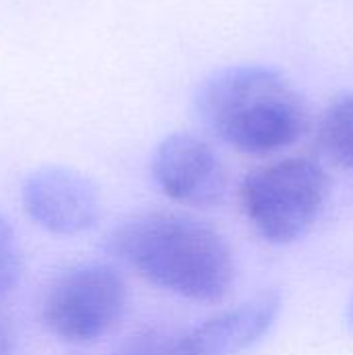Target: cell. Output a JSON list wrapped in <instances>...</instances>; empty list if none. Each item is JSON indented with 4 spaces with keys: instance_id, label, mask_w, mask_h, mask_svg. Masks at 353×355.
I'll return each instance as SVG.
<instances>
[{
    "instance_id": "cell-1",
    "label": "cell",
    "mask_w": 353,
    "mask_h": 355,
    "mask_svg": "<svg viewBox=\"0 0 353 355\" xmlns=\"http://www.w3.org/2000/svg\"><path fill=\"white\" fill-rule=\"evenodd\" d=\"M112 256L141 279L189 302L216 304L235 283V254L210 223L177 210L131 214L108 237Z\"/></svg>"
},
{
    "instance_id": "cell-2",
    "label": "cell",
    "mask_w": 353,
    "mask_h": 355,
    "mask_svg": "<svg viewBox=\"0 0 353 355\" xmlns=\"http://www.w3.org/2000/svg\"><path fill=\"white\" fill-rule=\"evenodd\" d=\"M198 112L223 144L250 156L298 144L310 125L300 89L283 73L260 64L229 67L208 77L198 94Z\"/></svg>"
},
{
    "instance_id": "cell-3",
    "label": "cell",
    "mask_w": 353,
    "mask_h": 355,
    "mask_svg": "<svg viewBox=\"0 0 353 355\" xmlns=\"http://www.w3.org/2000/svg\"><path fill=\"white\" fill-rule=\"evenodd\" d=\"M331 179L320 162L291 156L250 171L239 185V206L250 227L273 245L306 237L322 216Z\"/></svg>"
},
{
    "instance_id": "cell-4",
    "label": "cell",
    "mask_w": 353,
    "mask_h": 355,
    "mask_svg": "<svg viewBox=\"0 0 353 355\" xmlns=\"http://www.w3.org/2000/svg\"><path fill=\"white\" fill-rule=\"evenodd\" d=\"M283 295L262 291L193 327H152L131 335L117 355H241L277 324Z\"/></svg>"
},
{
    "instance_id": "cell-5",
    "label": "cell",
    "mask_w": 353,
    "mask_h": 355,
    "mask_svg": "<svg viewBox=\"0 0 353 355\" xmlns=\"http://www.w3.org/2000/svg\"><path fill=\"white\" fill-rule=\"evenodd\" d=\"M129 308L123 275L102 262L64 270L46 289L40 316L50 335L64 343L87 345L112 333Z\"/></svg>"
},
{
    "instance_id": "cell-6",
    "label": "cell",
    "mask_w": 353,
    "mask_h": 355,
    "mask_svg": "<svg viewBox=\"0 0 353 355\" xmlns=\"http://www.w3.org/2000/svg\"><path fill=\"white\" fill-rule=\"evenodd\" d=\"M152 177L169 200L193 208L218 206L229 189L223 158L193 133H171L156 146Z\"/></svg>"
},
{
    "instance_id": "cell-7",
    "label": "cell",
    "mask_w": 353,
    "mask_h": 355,
    "mask_svg": "<svg viewBox=\"0 0 353 355\" xmlns=\"http://www.w3.org/2000/svg\"><path fill=\"white\" fill-rule=\"evenodd\" d=\"M25 214L54 235L73 237L94 229L102 216L98 185L67 166H42L21 187Z\"/></svg>"
},
{
    "instance_id": "cell-8",
    "label": "cell",
    "mask_w": 353,
    "mask_h": 355,
    "mask_svg": "<svg viewBox=\"0 0 353 355\" xmlns=\"http://www.w3.org/2000/svg\"><path fill=\"white\" fill-rule=\"evenodd\" d=\"M316 141L333 164L353 173V92L333 100L322 112Z\"/></svg>"
},
{
    "instance_id": "cell-9",
    "label": "cell",
    "mask_w": 353,
    "mask_h": 355,
    "mask_svg": "<svg viewBox=\"0 0 353 355\" xmlns=\"http://www.w3.org/2000/svg\"><path fill=\"white\" fill-rule=\"evenodd\" d=\"M23 252L19 237L4 214H0V297L8 295L21 281Z\"/></svg>"
},
{
    "instance_id": "cell-10",
    "label": "cell",
    "mask_w": 353,
    "mask_h": 355,
    "mask_svg": "<svg viewBox=\"0 0 353 355\" xmlns=\"http://www.w3.org/2000/svg\"><path fill=\"white\" fill-rule=\"evenodd\" d=\"M15 345V331L10 322L4 316H0V355H12Z\"/></svg>"
},
{
    "instance_id": "cell-11",
    "label": "cell",
    "mask_w": 353,
    "mask_h": 355,
    "mask_svg": "<svg viewBox=\"0 0 353 355\" xmlns=\"http://www.w3.org/2000/svg\"><path fill=\"white\" fill-rule=\"evenodd\" d=\"M347 327H350V331L353 333V297L352 302H350V306H347Z\"/></svg>"
}]
</instances>
